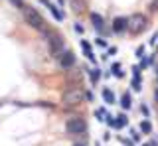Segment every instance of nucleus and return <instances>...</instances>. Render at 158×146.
<instances>
[{
  "mask_svg": "<svg viewBox=\"0 0 158 146\" xmlns=\"http://www.w3.org/2000/svg\"><path fill=\"white\" fill-rule=\"evenodd\" d=\"M38 2H42V4H46V6H49V4H52V2H49V0H38Z\"/></svg>",
  "mask_w": 158,
  "mask_h": 146,
  "instance_id": "28",
  "label": "nucleus"
},
{
  "mask_svg": "<svg viewBox=\"0 0 158 146\" xmlns=\"http://www.w3.org/2000/svg\"><path fill=\"white\" fill-rule=\"evenodd\" d=\"M131 134H132V138H135V140H138V138H140V136H138V132H136V130H132Z\"/></svg>",
  "mask_w": 158,
  "mask_h": 146,
  "instance_id": "27",
  "label": "nucleus"
},
{
  "mask_svg": "<svg viewBox=\"0 0 158 146\" xmlns=\"http://www.w3.org/2000/svg\"><path fill=\"white\" fill-rule=\"evenodd\" d=\"M75 146H83V144H75Z\"/></svg>",
  "mask_w": 158,
  "mask_h": 146,
  "instance_id": "30",
  "label": "nucleus"
},
{
  "mask_svg": "<svg viewBox=\"0 0 158 146\" xmlns=\"http://www.w3.org/2000/svg\"><path fill=\"white\" fill-rule=\"evenodd\" d=\"M154 101H156V103H158V87H156V89H154Z\"/></svg>",
  "mask_w": 158,
  "mask_h": 146,
  "instance_id": "29",
  "label": "nucleus"
},
{
  "mask_svg": "<svg viewBox=\"0 0 158 146\" xmlns=\"http://www.w3.org/2000/svg\"><path fill=\"white\" fill-rule=\"evenodd\" d=\"M140 130H142L144 134H150V132H152V124H150V120H142V123H140Z\"/></svg>",
  "mask_w": 158,
  "mask_h": 146,
  "instance_id": "14",
  "label": "nucleus"
},
{
  "mask_svg": "<svg viewBox=\"0 0 158 146\" xmlns=\"http://www.w3.org/2000/svg\"><path fill=\"white\" fill-rule=\"evenodd\" d=\"M48 8H49V10H52V14H53V18H56L57 22H61V20H63V12H59V10H57V6H53V4H49Z\"/></svg>",
  "mask_w": 158,
  "mask_h": 146,
  "instance_id": "11",
  "label": "nucleus"
},
{
  "mask_svg": "<svg viewBox=\"0 0 158 146\" xmlns=\"http://www.w3.org/2000/svg\"><path fill=\"white\" fill-rule=\"evenodd\" d=\"M22 16H24V20H26L30 26L34 28V30H38V32H44V30H46V20L42 18V14H40L36 8L24 6L22 8Z\"/></svg>",
  "mask_w": 158,
  "mask_h": 146,
  "instance_id": "2",
  "label": "nucleus"
},
{
  "mask_svg": "<svg viewBox=\"0 0 158 146\" xmlns=\"http://www.w3.org/2000/svg\"><path fill=\"white\" fill-rule=\"evenodd\" d=\"M75 32H79V34H83V26H79V24H75Z\"/></svg>",
  "mask_w": 158,
  "mask_h": 146,
  "instance_id": "26",
  "label": "nucleus"
},
{
  "mask_svg": "<svg viewBox=\"0 0 158 146\" xmlns=\"http://www.w3.org/2000/svg\"><path fill=\"white\" fill-rule=\"evenodd\" d=\"M125 124H128L127 116H125V115H118V116H117V128H121V126H125Z\"/></svg>",
  "mask_w": 158,
  "mask_h": 146,
  "instance_id": "16",
  "label": "nucleus"
},
{
  "mask_svg": "<svg viewBox=\"0 0 158 146\" xmlns=\"http://www.w3.org/2000/svg\"><path fill=\"white\" fill-rule=\"evenodd\" d=\"M148 8H150V12H158V0H152Z\"/></svg>",
  "mask_w": 158,
  "mask_h": 146,
  "instance_id": "20",
  "label": "nucleus"
},
{
  "mask_svg": "<svg viewBox=\"0 0 158 146\" xmlns=\"http://www.w3.org/2000/svg\"><path fill=\"white\" fill-rule=\"evenodd\" d=\"M142 81H140V73H136V75L135 77H132V89H135V91H140L142 89Z\"/></svg>",
  "mask_w": 158,
  "mask_h": 146,
  "instance_id": "13",
  "label": "nucleus"
},
{
  "mask_svg": "<svg viewBox=\"0 0 158 146\" xmlns=\"http://www.w3.org/2000/svg\"><path fill=\"white\" fill-rule=\"evenodd\" d=\"M44 34V40H46V43H48V47H49V53L52 55H59L61 53V50H63V38L59 36L57 32H53V30H44L42 32Z\"/></svg>",
  "mask_w": 158,
  "mask_h": 146,
  "instance_id": "3",
  "label": "nucleus"
},
{
  "mask_svg": "<svg viewBox=\"0 0 158 146\" xmlns=\"http://www.w3.org/2000/svg\"><path fill=\"white\" fill-rule=\"evenodd\" d=\"M83 97H85V93H83V87L75 83V85H69L67 89L63 91L61 103H63V107H77L83 101Z\"/></svg>",
  "mask_w": 158,
  "mask_h": 146,
  "instance_id": "1",
  "label": "nucleus"
},
{
  "mask_svg": "<svg viewBox=\"0 0 158 146\" xmlns=\"http://www.w3.org/2000/svg\"><path fill=\"white\" fill-rule=\"evenodd\" d=\"M121 107H123L125 111L131 109V95H128V93H125V95L121 97Z\"/></svg>",
  "mask_w": 158,
  "mask_h": 146,
  "instance_id": "12",
  "label": "nucleus"
},
{
  "mask_svg": "<svg viewBox=\"0 0 158 146\" xmlns=\"http://www.w3.org/2000/svg\"><path fill=\"white\" fill-rule=\"evenodd\" d=\"M136 57H144V47H136Z\"/></svg>",
  "mask_w": 158,
  "mask_h": 146,
  "instance_id": "22",
  "label": "nucleus"
},
{
  "mask_svg": "<svg viewBox=\"0 0 158 146\" xmlns=\"http://www.w3.org/2000/svg\"><path fill=\"white\" fill-rule=\"evenodd\" d=\"M142 146H158V140H150V142H146V144H142Z\"/></svg>",
  "mask_w": 158,
  "mask_h": 146,
  "instance_id": "24",
  "label": "nucleus"
},
{
  "mask_svg": "<svg viewBox=\"0 0 158 146\" xmlns=\"http://www.w3.org/2000/svg\"><path fill=\"white\" fill-rule=\"evenodd\" d=\"M65 79H67V83H71L73 79H75V81H79V79H81V71H75V73H67V75H65Z\"/></svg>",
  "mask_w": 158,
  "mask_h": 146,
  "instance_id": "15",
  "label": "nucleus"
},
{
  "mask_svg": "<svg viewBox=\"0 0 158 146\" xmlns=\"http://www.w3.org/2000/svg\"><path fill=\"white\" fill-rule=\"evenodd\" d=\"M97 116H99V120H105L103 116H105V109H99L97 111Z\"/></svg>",
  "mask_w": 158,
  "mask_h": 146,
  "instance_id": "23",
  "label": "nucleus"
},
{
  "mask_svg": "<svg viewBox=\"0 0 158 146\" xmlns=\"http://www.w3.org/2000/svg\"><path fill=\"white\" fill-rule=\"evenodd\" d=\"M81 47H83V51H85V53H89V51H91V46H89V42H85V40L81 42Z\"/></svg>",
  "mask_w": 158,
  "mask_h": 146,
  "instance_id": "21",
  "label": "nucleus"
},
{
  "mask_svg": "<svg viewBox=\"0 0 158 146\" xmlns=\"http://www.w3.org/2000/svg\"><path fill=\"white\" fill-rule=\"evenodd\" d=\"M111 28H113V32H115V34H123L125 30H128V18L127 16H117L115 20H113Z\"/></svg>",
  "mask_w": 158,
  "mask_h": 146,
  "instance_id": "7",
  "label": "nucleus"
},
{
  "mask_svg": "<svg viewBox=\"0 0 158 146\" xmlns=\"http://www.w3.org/2000/svg\"><path fill=\"white\" fill-rule=\"evenodd\" d=\"M10 4H14V6L20 8V10H22V8L26 6V2H24V0H10Z\"/></svg>",
  "mask_w": 158,
  "mask_h": 146,
  "instance_id": "18",
  "label": "nucleus"
},
{
  "mask_svg": "<svg viewBox=\"0 0 158 146\" xmlns=\"http://www.w3.org/2000/svg\"><path fill=\"white\" fill-rule=\"evenodd\" d=\"M113 71H115L117 77H123V71H121V65H118V63H113Z\"/></svg>",
  "mask_w": 158,
  "mask_h": 146,
  "instance_id": "19",
  "label": "nucleus"
},
{
  "mask_svg": "<svg viewBox=\"0 0 158 146\" xmlns=\"http://www.w3.org/2000/svg\"><path fill=\"white\" fill-rule=\"evenodd\" d=\"M65 130H67L69 134H85V132H87V123H85V119H81V116L67 119Z\"/></svg>",
  "mask_w": 158,
  "mask_h": 146,
  "instance_id": "5",
  "label": "nucleus"
},
{
  "mask_svg": "<svg viewBox=\"0 0 158 146\" xmlns=\"http://www.w3.org/2000/svg\"><path fill=\"white\" fill-rule=\"evenodd\" d=\"M57 61H59V65H61L63 69H71V67L75 65V53L65 50V51H61L57 55Z\"/></svg>",
  "mask_w": 158,
  "mask_h": 146,
  "instance_id": "6",
  "label": "nucleus"
},
{
  "mask_svg": "<svg viewBox=\"0 0 158 146\" xmlns=\"http://www.w3.org/2000/svg\"><path fill=\"white\" fill-rule=\"evenodd\" d=\"M97 43H99V46H101V47H105V46H107V42H105V40H101V38H99V40H97Z\"/></svg>",
  "mask_w": 158,
  "mask_h": 146,
  "instance_id": "25",
  "label": "nucleus"
},
{
  "mask_svg": "<svg viewBox=\"0 0 158 146\" xmlns=\"http://www.w3.org/2000/svg\"><path fill=\"white\" fill-rule=\"evenodd\" d=\"M148 26V20L144 14H132L131 18H128V32L132 34V36H138L140 32H144Z\"/></svg>",
  "mask_w": 158,
  "mask_h": 146,
  "instance_id": "4",
  "label": "nucleus"
},
{
  "mask_svg": "<svg viewBox=\"0 0 158 146\" xmlns=\"http://www.w3.org/2000/svg\"><path fill=\"white\" fill-rule=\"evenodd\" d=\"M71 6H73V12L81 14L85 10V0H71Z\"/></svg>",
  "mask_w": 158,
  "mask_h": 146,
  "instance_id": "9",
  "label": "nucleus"
},
{
  "mask_svg": "<svg viewBox=\"0 0 158 146\" xmlns=\"http://www.w3.org/2000/svg\"><path fill=\"white\" fill-rule=\"evenodd\" d=\"M99 77H101V69H93L91 71V81L95 83V81H99Z\"/></svg>",
  "mask_w": 158,
  "mask_h": 146,
  "instance_id": "17",
  "label": "nucleus"
},
{
  "mask_svg": "<svg viewBox=\"0 0 158 146\" xmlns=\"http://www.w3.org/2000/svg\"><path fill=\"white\" fill-rule=\"evenodd\" d=\"M91 22H93V26H95L99 32H103V30H105V22H103V16H101V14L91 12Z\"/></svg>",
  "mask_w": 158,
  "mask_h": 146,
  "instance_id": "8",
  "label": "nucleus"
},
{
  "mask_svg": "<svg viewBox=\"0 0 158 146\" xmlns=\"http://www.w3.org/2000/svg\"><path fill=\"white\" fill-rule=\"evenodd\" d=\"M103 99H105V103L113 105L115 103V93H113L111 89H103Z\"/></svg>",
  "mask_w": 158,
  "mask_h": 146,
  "instance_id": "10",
  "label": "nucleus"
}]
</instances>
